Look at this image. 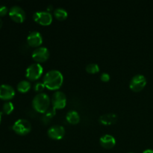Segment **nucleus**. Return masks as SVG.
<instances>
[{"mask_svg": "<svg viewBox=\"0 0 153 153\" xmlns=\"http://www.w3.org/2000/svg\"><path fill=\"white\" fill-rule=\"evenodd\" d=\"M64 82V76L61 71L58 70H52L46 73L43 79V83L49 90H58L62 86Z\"/></svg>", "mask_w": 153, "mask_h": 153, "instance_id": "1", "label": "nucleus"}, {"mask_svg": "<svg viewBox=\"0 0 153 153\" xmlns=\"http://www.w3.org/2000/svg\"><path fill=\"white\" fill-rule=\"evenodd\" d=\"M50 99L45 93H39L33 98L32 106L39 113H45L49 110Z\"/></svg>", "mask_w": 153, "mask_h": 153, "instance_id": "2", "label": "nucleus"}, {"mask_svg": "<svg viewBox=\"0 0 153 153\" xmlns=\"http://www.w3.org/2000/svg\"><path fill=\"white\" fill-rule=\"evenodd\" d=\"M13 131L19 135H25L31 131V123L26 119H19L12 126Z\"/></svg>", "mask_w": 153, "mask_h": 153, "instance_id": "3", "label": "nucleus"}, {"mask_svg": "<svg viewBox=\"0 0 153 153\" xmlns=\"http://www.w3.org/2000/svg\"><path fill=\"white\" fill-rule=\"evenodd\" d=\"M43 68L39 63H34L27 67L25 70V76L31 81L37 80L43 74Z\"/></svg>", "mask_w": 153, "mask_h": 153, "instance_id": "4", "label": "nucleus"}, {"mask_svg": "<svg viewBox=\"0 0 153 153\" xmlns=\"http://www.w3.org/2000/svg\"><path fill=\"white\" fill-rule=\"evenodd\" d=\"M146 85V79L143 75L137 74L132 77L129 83V88L134 92L142 91Z\"/></svg>", "mask_w": 153, "mask_h": 153, "instance_id": "5", "label": "nucleus"}, {"mask_svg": "<svg viewBox=\"0 0 153 153\" xmlns=\"http://www.w3.org/2000/svg\"><path fill=\"white\" fill-rule=\"evenodd\" d=\"M34 20L42 25H48L52 22V14L49 10H38L33 15Z\"/></svg>", "mask_w": 153, "mask_h": 153, "instance_id": "6", "label": "nucleus"}, {"mask_svg": "<svg viewBox=\"0 0 153 153\" xmlns=\"http://www.w3.org/2000/svg\"><path fill=\"white\" fill-rule=\"evenodd\" d=\"M52 107L55 109H63L67 105V97L62 91H57L52 97Z\"/></svg>", "mask_w": 153, "mask_h": 153, "instance_id": "7", "label": "nucleus"}, {"mask_svg": "<svg viewBox=\"0 0 153 153\" xmlns=\"http://www.w3.org/2000/svg\"><path fill=\"white\" fill-rule=\"evenodd\" d=\"M8 13L12 20L16 22H22L25 19V12L20 6H12Z\"/></svg>", "mask_w": 153, "mask_h": 153, "instance_id": "8", "label": "nucleus"}, {"mask_svg": "<svg viewBox=\"0 0 153 153\" xmlns=\"http://www.w3.org/2000/svg\"><path fill=\"white\" fill-rule=\"evenodd\" d=\"M49 57V51L45 46H39L32 52V58L37 62L46 61Z\"/></svg>", "mask_w": 153, "mask_h": 153, "instance_id": "9", "label": "nucleus"}, {"mask_svg": "<svg viewBox=\"0 0 153 153\" xmlns=\"http://www.w3.org/2000/svg\"><path fill=\"white\" fill-rule=\"evenodd\" d=\"M47 134L53 140H61L65 134V129L62 126L54 125L48 129Z\"/></svg>", "mask_w": 153, "mask_h": 153, "instance_id": "10", "label": "nucleus"}, {"mask_svg": "<svg viewBox=\"0 0 153 153\" xmlns=\"http://www.w3.org/2000/svg\"><path fill=\"white\" fill-rule=\"evenodd\" d=\"M27 43L32 47H39L43 43V37L39 31H34L29 33L27 37Z\"/></svg>", "mask_w": 153, "mask_h": 153, "instance_id": "11", "label": "nucleus"}, {"mask_svg": "<svg viewBox=\"0 0 153 153\" xmlns=\"http://www.w3.org/2000/svg\"><path fill=\"white\" fill-rule=\"evenodd\" d=\"M15 96V91L12 86L9 85H0V99L2 100H10Z\"/></svg>", "mask_w": 153, "mask_h": 153, "instance_id": "12", "label": "nucleus"}, {"mask_svg": "<svg viewBox=\"0 0 153 153\" xmlns=\"http://www.w3.org/2000/svg\"><path fill=\"white\" fill-rule=\"evenodd\" d=\"M100 143L105 149H111L116 144V139L111 134H106L100 137Z\"/></svg>", "mask_w": 153, "mask_h": 153, "instance_id": "13", "label": "nucleus"}, {"mask_svg": "<svg viewBox=\"0 0 153 153\" xmlns=\"http://www.w3.org/2000/svg\"><path fill=\"white\" fill-rule=\"evenodd\" d=\"M66 120L70 124H77L80 121V116L76 111H69L66 115Z\"/></svg>", "mask_w": 153, "mask_h": 153, "instance_id": "14", "label": "nucleus"}, {"mask_svg": "<svg viewBox=\"0 0 153 153\" xmlns=\"http://www.w3.org/2000/svg\"><path fill=\"white\" fill-rule=\"evenodd\" d=\"M117 120V115L114 114H105L102 115L100 117V121L101 123L104 125H111L112 123H114Z\"/></svg>", "mask_w": 153, "mask_h": 153, "instance_id": "15", "label": "nucleus"}, {"mask_svg": "<svg viewBox=\"0 0 153 153\" xmlns=\"http://www.w3.org/2000/svg\"><path fill=\"white\" fill-rule=\"evenodd\" d=\"M53 14L54 16L57 19H59V20H64L68 16L67 11L65 9L63 8V7H57L56 9H55L53 12Z\"/></svg>", "mask_w": 153, "mask_h": 153, "instance_id": "16", "label": "nucleus"}, {"mask_svg": "<svg viewBox=\"0 0 153 153\" xmlns=\"http://www.w3.org/2000/svg\"><path fill=\"white\" fill-rule=\"evenodd\" d=\"M18 91L20 93H26L31 88V83L27 80L20 81L16 86Z\"/></svg>", "mask_w": 153, "mask_h": 153, "instance_id": "17", "label": "nucleus"}, {"mask_svg": "<svg viewBox=\"0 0 153 153\" xmlns=\"http://www.w3.org/2000/svg\"><path fill=\"white\" fill-rule=\"evenodd\" d=\"M85 69H86V71L88 73H91V74H94V73H97L100 71V67L96 63L88 64L85 67Z\"/></svg>", "mask_w": 153, "mask_h": 153, "instance_id": "18", "label": "nucleus"}, {"mask_svg": "<svg viewBox=\"0 0 153 153\" xmlns=\"http://www.w3.org/2000/svg\"><path fill=\"white\" fill-rule=\"evenodd\" d=\"M14 109V106L11 102H5L2 105V113L10 114Z\"/></svg>", "mask_w": 153, "mask_h": 153, "instance_id": "19", "label": "nucleus"}, {"mask_svg": "<svg viewBox=\"0 0 153 153\" xmlns=\"http://www.w3.org/2000/svg\"><path fill=\"white\" fill-rule=\"evenodd\" d=\"M45 88H46V87H45L44 84H43V82H37L34 86V91H37V92L40 93H41V91H43Z\"/></svg>", "mask_w": 153, "mask_h": 153, "instance_id": "20", "label": "nucleus"}, {"mask_svg": "<svg viewBox=\"0 0 153 153\" xmlns=\"http://www.w3.org/2000/svg\"><path fill=\"white\" fill-rule=\"evenodd\" d=\"M8 12V9L5 5H0V16H5Z\"/></svg>", "mask_w": 153, "mask_h": 153, "instance_id": "21", "label": "nucleus"}, {"mask_svg": "<svg viewBox=\"0 0 153 153\" xmlns=\"http://www.w3.org/2000/svg\"><path fill=\"white\" fill-rule=\"evenodd\" d=\"M110 75L107 73H102L100 76V79L102 82H108L110 80Z\"/></svg>", "mask_w": 153, "mask_h": 153, "instance_id": "22", "label": "nucleus"}, {"mask_svg": "<svg viewBox=\"0 0 153 153\" xmlns=\"http://www.w3.org/2000/svg\"><path fill=\"white\" fill-rule=\"evenodd\" d=\"M142 153H153V149H145Z\"/></svg>", "mask_w": 153, "mask_h": 153, "instance_id": "23", "label": "nucleus"}, {"mask_svg": "<svg viewBox=\"0 0 153 153\" xmlns=\"http://www.w3.org/2000/svg\"><path fill=\"white\" fill-rule=\"evenodd\" d=\"M1 115H2V111H0V124L1 122Z\"/></svg>", "mask_w": 153, "mask_h": 153, "instance_id": "24", "label": "nucleus"}, {"mask_svg": "<svg viewBox=\"0 0 153 153\" xmlns=\"http://www.w3.org/2000/svg\"><path fill=\"white\" fill-rule=\"evenodd\" d=\"M1 26H2V20H1V19L0 18V28H1Z\"/></svg>", "mask_w": 153, "mask_h": 153, "instance_id": "25", "label": "nucleus"}, {"mask_svg": "<svg viewBox=\"0 0 153 153\" xmlns=\"http://www.w3.org/2000/svg\"><path fill=\"white\" fill-rule=\"evenodd\" d=\"M129 153H134V152H129Z\"/></svg>", "mask_w": 153, "mask_h": 153, "instance_id": "26", "label": "nucleus"}]
</instances>
